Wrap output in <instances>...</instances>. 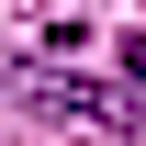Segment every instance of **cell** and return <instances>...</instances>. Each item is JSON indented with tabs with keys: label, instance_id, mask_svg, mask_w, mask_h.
<instances>
[{
	"label": "cell",
	"instance_id": "6da1fadb",
	"mask_svg": "<svg viewBox=\"0 0 146 146\" xmlns=\"http://www.w3.org/2000/svg\"><path fill=\"white\" fill-rule=\"evenodd\" d=\"M0 90L34 101V112H68V124H90V135H146V101L101 90V79H68V68H11Z\"/></svg>",
	"mask_w": 146,
	"mask_h": 146
},
{
	"label": "cell",
	"instance_id": "7a4b0ae2",
	"mask_svg": "<svg viewBox=\"0 0 146 146\" xmlns=\"http://www.w3.org/2000/svg\"><path fill=\"white\" fill-rule=\"evenodd\" d=\"M124 79H135V90H146V34H135V45H124Z\"/></svg>",
	"mask_w": 146,
	"mask_h": 146
}]
</instances>
